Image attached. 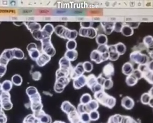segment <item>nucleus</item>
I'll return each mask as SVG.
<instances>
[{
    "label": "nucleus",
    "instance_id": "8fccbe9b",
    "mask_svg": "<svg viewBox=\"0 0 153 123\" xmlns=\"http://www.w3.org/2000/svg\"><path fill=\"white\" fill-rule=\"evenodd\" d=\"M92 23L91 22H82L80 23V25L82 28H89L92 27Z\"/></svg>",
    "mask_w": 153,
    "mask_h": 123
},
{
    "label": "nucleus",
    "instance_id": "9d476101",
    "mask_svg": "<svg viewBox=\"0 0 153 123\" xmlns=\"http://www.w3.org/2000/svg\"><path fill=\"white\" fill-rule=\"evenodd\" d=\"M90 59L91 61L97 64H99L105 62L103 55L97 50H93L91 52L90 55Z\"/></svg>",
    "mask_w": 153,
    "mask_h": 123
},
{
    "label": "nucleus",
    "instance_id": "1a4fd4ad",
    "mask_svg": "<svg viewBox=\"0 0 153 123\" xmlns=\"http://www.w3.org/2000/svg\"><path fill=\"white\" fill-rule=\"evenodd\" d=\"M134 105V100L128 96L124 97L121 100V106L125 109L128 110L132 109Z\"/></svg>",
    "mask_w": 153,
    "mask_h": 123
},
{
    "label": "nucleus",
    "instance_id": "c9c22d12",
    "mask_svg": "<svg viewBox=\"0 0 153 123\" xmlns=\"http://www.w3.org/2000/svg\"><path fill=\"white\" fill-rule=\"evenodd\" d=\"M151 96L148 93H145L142 94L141 97V102L144 105H148L151 98Z\"/></svg>",
    "mask_w": 153,
    "mask_h": 123
},
{
    "label": "nucleus",
    "instance_id": "412c9836",
    "mask_svg": "<svg viewBox=\"0 0 153 123\" xmlns=\"http://www.w3.org/2000/svg\"><path fill=\"white\" fill-rule=\"evenodd\" d=\"M96 50L100 52L103 56L105 61L109 59V53H108V45H103L98 46Z\"/></svg>",
    "mask_w": 153,
    "mask_h": 123
},
{
    "label": "nucleus",
    "instance_id": "f03ea898",
    "mask_svg": "<svg viewBox=\"0 0 153 123\" xmlns=\"http://www.w3.org/2000/svg\"><path fill=\"white\" fill-rule=\"evenodd\" d=\"M42 43V50L43 53L52 57L56 53L55 49L51 41V37H48L41 41Z\"/></svg>",
    "mask_w": 153,
    "mask_h": 123
},
{
    "label": "nucleus",
    "instance_id": "39448f33",
    "mask_svg": "<svg viewBox=\"0 0 153 123\" xmlns=\"http://www.w3.org/2000/svg\"><path fill=\"white\" fill-rule=\"evenodd\" d=\"M94 97L95 100L98 101L100 104L106 106L107 102L109 100L111 96L107 94L104 90L94 94Z\"/></svg>",
    "mask_w": 153,
    "mask_h": 123
},
{
    "label": "nucleus",
    "instance_id": "09e8293b",
    "mask_svg": "<svg viewBox=\"0 0 153 123\" xmlns=\"http://www.w3.org/2000/svg\"><path fill=\"white\" fill-rule=\"evenodd\" d=\"M126 24L133 29H137L139 27L140 24V22H128L126 23Z\"/></svg>",
    "mask_w": 153,
    "mask_h": 123
},
{
    "label": "nucleus",
    "instance_id": "393cba45",
    "mask_svg": "<svg viewBox=\"0 0 153 123\" xmlns=\"http://www.w3.org/2000/svg\"><path fill=\"white\" fill-rule=\"evenodd\" d=\"M85 106L87 108V112L89 113L92 111L97 110L99 107V104L97 100H92L89 103L85 105Z\"/></svg>",
    "mask_w": 153,
    "mask_h": 123
},
{
    "label": "nucleus",
    "instance_id": "72a5a7b5",
    "mask_svg": "<svg viewBox=\"0 0 153 123\" xmlns=\"http://www.w3.org/2000/svg\"><path fill=\"white\" fill-rule=\"evenodd\" d=\"M122 116L120 115H114L110 117L108 120V123H121L122 120Z\"/></svg>",
    "mask_w": 153,
    "mask_h": 123
},
{
    "label": "nucleus",
    "instance_id": "7ed1b4c3",
    "mask_svg": "<svg viewBox=\"0 0 153 123\" xmlns=\"http://www.w3.org/2000/svg\"><path fill=\"white\" fill-rule=\"evenodd\" d=\"M70 82V77H62L56 79L54 85V90L57 93H62Z\"/></svg>",
    "mask_w": 153,
    "mask_h": 123
},
{
    "label": "nucleus",
    "instance_id": "20e7f679",
    "mask_svg": "<svg viewBox=\"0 0 153 123\" xmlns=\"http://www.w3.org/2000/svg\"><path fill=\"white\" fill-rule=\"evenodd\" d=\"M78 34L81 37L93 39L97 37V32L96 30L93 27L89 28L81 27L79 29Z\"/></svg>",
    "mask_w": 153,
    "mask_h": 123
},
{
    "label": "nucleus",
    "instance_id": "423d86ee",
    "mask_svg": "<svg viewBox=\"0 0 153 123\" xmlns=\"http://www.w3.org/2000/svg\"><path fill=\"white\" fill-rule=\"evenodd\" d=\"M85 72L84 69L83 63H79L74 68H72L70 74V78L74 80L76 78L83 75L84 73Z\"/></svg>",
    "mask_w": 153,
    "mask_h": 123
},
{
    "label": "nucleus",
    "instance_id": "9b49d317",
    "mask_svg": "<svg viewBox=\"0 0 153 123\" xmlns=\"http://www.w3.org/2000/svg\"><path fill=\"white\" fill-rule=\"evenodd\" d=\"M108 53H109V59L111 61H117L118 59L120 56L116 50L115 45H108Z\"/></svg>",
    "mask_w": 153,
    "mask_h": 123
},
{
    "label": "nucleus",
    "instance_id": "37998d69",
    "mask_svg": "<svg viewBox=\"0 0 153 123\" xmlns=\"http://www.w3.org/2000/svg\"><path fill=\"white\" fill-rule=\"evenodd\" d=\"M77 111L78 112V113L80 115L81 114L87 112L85 105H84V104H81V103H80L77 106Z\"/></svg>",
    "mask_w": 153,
    "mask_h": 123
},
{
    "label": "nucleus",
    "instance_id": "2eb2a0df",
    "mask_svg": "<svg viewBox=\"0 0 153 123\" xmlns=\"http://www.w3.org/2000/svg\"><path fill=\"white\" fill-rule=\"evenodd\" d=\"M62 110L64 112L67 114H69L72 112L77 110L74 106L71 104L69 101H65L62 103V106H61Z\"/></svg>",
    "mask_w": 153,
    "mask_h": 123
},
{
    "label": "nucleus",
    "instance_id": "f704fd0d",
    "mask_svg": "<svg viewBox=\"0 0 153 123\" xmlns=\"http://www.w3.org/2000/svg\"><path fill=\"white\" fill-rule=\"evenodd\" d=\"M113 86V82L111 78H107L105 80L103 84V88L105 90H110Z\"/></svg>",
    "mask_w": 153,
    "mask_h": 123
},
{
    "label": "nucleus",
    "instance_id": "3c124183",
    "mask_svg": "<svg viewBox=\"0 0 153 123\" xmlns=\"http://www.w3.org/2000/svg\"><path fill=\"white\" fill-rule=\"evenodd\" d=\"M33 79L35 80H39L41 77V74L39 72H34L32 75Z\"/></svg>",
    "mask_w": 153,
    "mask_h": 123
},
{
    "label": "nucleus",
    "instance_id": "a19ab883",
    "mask_svg": "<svg viewBox=\"0 0 153 123\" xmlns=\"http://www.w3.org/2000/svg\"><path fill=\"white\" fill-rule=\"evenodd\" d=\"M124 25L123 23L121 22L115 23L114 31L117 33H121Z\"/></svg>",
    "mask_w": 153,
    "mask_h": 123
},
{
    "label": "nucleus",
    "instance_id": "c756f323",
    "mask_svg": "<svg viewBox=\"0 0 153 123\" xmlns=\"http://www.w3.org/2000/svg\"><path fill=\"white\" fill-rule=\"evenodd\" d=\"M116 50L120 55H122L125 54L126 51V47L125 45L122 42H119L115 45Z\"/></svg>",
    "mask_w": 153,
    "mask_h": 123
},
{
    "label": "nucleus",
    "instance_id": "6ab92c4d",
    "mask_svg": "<svg viewBox=\"0 0 153 123\" xmlns=\"http://www.w3.org/2000/svg\"><path fill=\"white\" fill-rule=\"evenodd\" d=\"M114 22H102L101 25L103 28L104 33L107 35H110L113 33L114 27Z\"/></svg>",
    "mask_w": 153,
    "mask_h": 123
},
{
    "label": "nucleus",
    "instance_id": "ddd939ff",
    "mask_svg": "<svg viewBox=\"0 0 153 123\" xmlns=\"http://www.w3.org/2000/svg\"><path fill=\"white\" fill-rule=\"evenodd\" d=\"M51 57L46 54L43 53L40 55L39 58L36 59V63L40 66H44L51 60Z\"/></svg>",
    "mask_w": 153,
    "mask_h": 123
},
{
    "label": "nucleus",
    "instance_id": "a211bd4d",
    "mask_svg": "<svg viewBox=\"0 0 153 123\" xmlns=\"http://www.w3.org/2000/svg\"><path fill=\"white\" fill-rule=\"evenodd\" d=\"M134 69L131 62H125L122 67V73L126 76H129L133 72Z\"/></svg>",
    "mask_w": 153,
    "mask_h": 123
},
{
    "label": "nucleus",
    "instance_id": "5fc2aeb1",
    "mask_svg": "<svg viewBox=\"0 0 153 123\" xmlns=\"http://www.w3.org/2000/svg\"><path fill=\"white\" fill-rule=\"evenodd\" d=\"M148 93H149V94L150 95L151 98H153V86L149 91Z\"/></svg>",
    "mask_w": 153,
    "mask_h": 123
},
{
    "label": "nucleus",
    "instance_id": "bb28decb",
    "mask_svg": "<svg viewBox=\"0 0 153 123\" xmlns=\"http://www.w3.org/2000/svg\"><path fill=\"white\" fill-rule=\"evenodd\" d=\"M138 80L132 74L131 75L127 76L125 82L126 84L129 86H133L137 84Z\"/></svg>",
    "mask_w": 153,
    "mask_h": 123
},
{
    "label": "nucleus",
    "instance_id": "4d7b16f0",
    "mask_svg": "<svg viewBox=\"0 0 153 123\" xmlns=\"http://www.w3.org/2000/svg\"><path fill=\"white\" fill-rule=\"evenodd\" d=\"M133 123H137V122H136V121H135V120H134V122H133Z\"/></svg>",
    "mask_w": 153,
    "mask_h": 123
},
{
    "label": "nucleus",
    "instance_id": "603ef678",
    "mask_svg": "<svg viewBox=\"0 0 153 123\" xmlns=\"http://www.w3.org/2000/svg\"><path fill=\"white\" fill-rule=\"evenodd\" d=\"M147 65L149 71L150 72H153V60H152V61H150L147 63Z\"/></svg>",
    "mask_w": 153,
    "mask_h": 123
},
{
    "label": "nucleus",
    "instance_id": "6e6d98bb",
    "mask_svg": "<svg viewBox=\"0 0 153 123\" xmlns=\"http://www.w3.org/2000/svg\"><path fill=\"white\" fill-rule=\"evenodd\" d=\"M149 54L150 58L153 59V51L151 52H150V53H149Z\"/></svg>",
    "mask_w": 153,
    "mask_h": 123
},
{
    "label": "nucleus",
    "instance_id": "473e14b6",
    "mask_svg": "<svg viewBox=\"0 0 153 123\" xmlns=\"http://www.w3.org/2000/svg\"><path fill=\"white\" fill-rule=\"evenodd\" d=\"M77 47V43L75 40H69L67 42L66 45L67 50L68 51H73L75 50Z\"/></svg>",
    "mask_w": 153,
    "mask_h": 123
},
{
    "label": "nucleus",
    "instance_id": "58836bf2",
    "mask_svg": "<svg viewBox=\"0 0 153 123\" xmlns=\"http://www.w3.org/2000/svg\"><path fill=\"white\" fill-rule=\"evenodd\" d=\"M90 119L92 121H96L99 118V113L97 110H93L89 113Z\"/></svg>",
    "mask_w": 153,
    "mask_h": 123
},
{
    "label": "nucleus",
    "instance_id": "4c0bfd02",
    "mask_svg": "<svg viewBox=\"0 0 153 123\" xmlns=\"http://www.w3.org/2000/svg\"><path fill=\"white\" fill-rule=\"evenodd\" d=\"M83 66L84 69L85 71L87 72H91L93 69V65L91 62H89V61H86L83 63Z\"/></svg>",
    "mask_w": 153,
    "mask_h": 123
},
{
    "label": "nucleus",
    "instance_id": "2f4dec72",
    "mask_svg": "<svg viewBox=\"0 0 153 123\" xmlns=\"http://www.w3.org/2000/svg\"><path fill=\"white\" fill-rule=\"evenodd\" d=\"M92 99V97L89 94H85L82 95L80 98V102L84 105H87L91 102Z\"/></svg>",
    "mask_w": 153,
    "mask_h": 123
},
{
    "label": "nucleus",
    "instance_id": "aec40b11",
    "mask_svg": "<svg viewBox=\"0 0 153 123\" xmlns=\"http://www.w3.org/2000/svg\"><path fill=\"white\" fill-rule=\"evenodd\" d=\"M54 28L53 25L50 23H47L42 29V31L44 37H51L52 33L54 32Z\"/></svg>",
    "mask_w": 153,
    "mask_h": 123
},
{
    "label": "nucleus",
    "instance_id": "e433bc0d",
    "mask_svg": "<svg viewBox=\"0 0 153 123\" xmlns=\"http://www.w3.org/2000/svg\"><path fill=\"white\" fill-rule=\"evenodd\" d=\"M143 78L150 84H153V72H148L143 75Z\"/></svg>",
    "mask_w": 153,
    "mask_h": 123
},
{
    "label": "nucleus",
    "instance_id": "cd10ccee",
    "mask_svg": "<svg viewBox=\"0 0 153 123\" xmlns=\"http://www.w3.org/2000/svg\"><path fill=\"white\" fill-rule=\"evenodd\" d=\"M96 43L99 45H107V39L106 35L103 34H100L99 35H97L96 37Z\"/></svg>",
    "mask_w": 153,
    "mask_h": 123
},
{
    "label": "nucleus",
    "instance_id": "4be33fe9",
    "mask_svg": "<svg viewBox=\"0 0 153 123\" xmlns=\"http://www.w3.org/2000/svg\"><path fill=\"white\" fill-rule=\"evenodd\" d=\"M68 118L71 123H78L81 120L80 114L77 110L68 114Z\"/></svg>",
    "mask_w": 153,
    "mask_h": 123
},
{
    "label": "nucleus",
    "instance_id": "dca6fc26",
    "mask_svg": "<svg viewBox=\"0 0 153 123\" xmlns=\"http://www.w3.org/2000/svg\"><path fill=\"white\" fill-rule=\"evenodd\" d=\"M28 49L30 52L31 58L34 60H36L40 55V52L37 50L36 45L34 43L30 44L28 47Z\"/></svg>",
    "mask_w": 153,
    "mask_h": 123
},
{
    "label": "nucleus",
    "instance_id": "ea45409f",
    "mask_svg": "<svg viewBox=\"0 0 153 123\" xmlns=\"http://www.w3.org/2000/svg\"><path fill=\"white\" fill-rule=\"evenodd\" d=\"M80 119L81 121L84 123H89L91 121L90 115L89 113H84L80 115Z\"/></svg>",
    "mask_w": 153,
    "mask_h": 123
},
{
    "label": "nucleus",
    "instance_id": "f257e3e1",
    "mask_svg": "<svg viewBox=\"0 0 153 123\" xmlns=\"http://www.w3.org/2000/svg\"><path fill=\"white\" fill-rule=\"evenodd\" d=\"M129 58L132 63L138 64V65L147 64L150 62V58L148 55L139 51H133L130 54Z\"/></svg>",
    "mask_w": 153,
    "mask_h": 123
},
{
    "label": "nucleus",
    "instance_id": "6e6552de",
    "mask_svg": "<svg viewBox=\"0 0 153 123\" xmlns=\"http://www.w3.org/2000/svg\"><path fill=\"white\" fill-rule=\"evenodd\" d=\"M115 69L113 64L111 62H109L104 66L103 69V76L107 78H111L114 75Z\"/></svg>",
    "mask_w": 153,
    "mask_h": 123
},
{
    "label": "nucleus",
    "instance_id": "b1692460",
    "mask_svg": "<svg viewBox=\"0 0 153 123\" xmlns=\"http://www.w3.org/2000/svg\"><path fill=\"white\" fill-rule=\"evenodd\" d=\"M64 57H66L70 62L74 61L77 59V57H78V53H77V51L76 50H73V51L67 50L65 53Z\"/></svg>",
    "mask_w": 153,
    "mask_h": 123
},
{
    "label": "nucleus",
    "instance_id": "5701e85b",
    "mask_svg": "<svg viewBox=\"0 0 153 123\" xmlns=\"http://www.w3.org/2000/svg\"><path fill=\"white\" fill-rule=\"evenodd\" d=\"M97 83V77L94 74H91L87 77V85L91 90Z\"/></svg>",
    "mask_w": 153,
    "mask_h": 123
},
{
    "label": "nucleus",
    "instance_id": "de8ad7c7",
    "mask_svg": "<svg viewBox=\"0 0 153 123\" xmlns=\"http://www.w3.org/2000/svg\"><path fill=\"white\" fill-rule=\"evenodd\" d=\"M37 93H38V92L36 88L34 87H30L29 88H27V93L28 95L29 96H32Z\"/></svg>",
    "mask_w": 153,
    "mask_h": 123
},
{
    "label": "nucleus",
    "instance_id": "a18cd8bd",
    "mask_svg": "<svg viewBox=\"0 0 153 123\" xmlns=\"http://www.w3.org/2000/svg\"><path fill=\"white\" fill-rule=\"evenodd\" d=\"M132 74L138 80H140V79L143 78V74L142 73L140 72L138 69L134 70Z\"/></svg>",
    "mask_w": 153,
    "mask_h": 123
},
{
    "label": "nucleus",
    "instance_id": "bf43d9fd",
    "mask_svg": "<svg viewBox=\"0 0 153 123\" xmlns=\"http://www.w3.org/2000/svg\"><path fill=\"white\" fill-rule=\"evenodd\" d=\"M40 123V122H38V123Z\"/></svg>",
    "mask_w": 153,
    "mask_h": 123
},
{
    "label": "nucleus",
    "instance_id": "c03bdc74",
    "mask_svg": "<svg viewBox=\"0 0 153 123\" xmlns=\"http://www.w3.org/2000/svg\"><path fill=\"white\" fill-rule=\"evenodd\" d=\"M147 64L139 65L138 66V68H137L138 69L140 72H142L143 75H144V74L148 72H149Z\"/></svg>",
    "mask_w": 153,
    "mask_h": 123
},
{
    "label": "nucleus",
    "instance_id": "0eeeda50",
    "mask_svg": "<svg viewBox=\"0 0 153 123\" xmlns=\"http://www.w3.org/2000/svg\"><path fill=\"white\" fill-rule=\"evenodd\" d=\"M87 85V76L82 75L74 80L73 86L76 90H79Z\"/></svg>",
    "mask_w": 153,
    "mask_h": 123
},
{
    "label": "nucleus",
    "instance_id": "4468645a",
    "mask_svg": "<svg viewBox=\"0 0 153 123\" xmlns=\"http://www.w3.org/2000/svg\"><path fill=\"white\" fill-rule=\"evenodd\" d=\"M59 64L60 66L59 68L62 69L71 70L73 68L71 66V62L64 56L60 59L59 62Z\"/></svg>",
    "mask_w": 153,
    "mask_h": 123
},
{
    "label": "nucleus",
    "instance_id": "7c9ffc66",
    "mask_svg": "<svg viewBox=\"0 0 153 123\" xmlns=\"http://www.w3.org/2000/svg\"><path fill=\"white\" fill-rule=\"evenodd\" d=\"M40 123H51L52 118L49 115H47L45 112L42 114V115L37 118Z\"/></svg>",
    "mask_w": 153,
    "mask_h": 123
},
{
    "label": "nucleus",
    "instance_id": "49530a36",
    "mask_svg": "<svg viewBox=\"0 0 153 123\" xmlns=\"http://www.w3.org/2000/svg\"><path fill=\"white\" fill-rule=\"evenodd\" d=\"M135 120L128 116H123L121 123H133Z\"/></svg>",
    "mask_w": 153,
    "mask_h": 123
},
{
    "label": "nucleus",
    "instance_id": "864d4df0",
    "mask_svg": "<svg viewBox=\"0 0 153 123\" xmlns=\"http://www.w3.org/2000/svg\"><path fill=\"white\" fill-rule=\"evenodd\" d=\"M150 107L153 108V98H150V101L149 102V104H148Z\"/></svg>",
    "mask_w": 153,
    "mask_h": 123
},
{
    "label": "nucleus",
    "instance_id": "79ce46f5",
    "mask_svg": "<svg viewBox=\"0 0 153 123\" xmlns=\"http://www.w3.org/2000/svg\"><path fill=\"white\" fill-rule=\"evenodd\" d=\"M116 104V99L114 97L111 96L109 100L107 102V107L109 108L112 109L113 107H114Z\"/></svg>",
    "mask_w": 153,
    "mask_h": 123
},
{
    "label": "nucleus",
    "instance_id": "f8f14e48",
    "mask_svg": "<svg viewBox=\"0 0 153 123\" xmlns=\"http://www.w3.org/2000/svg\"><path fill=\"white\" fill-rule=\"evenodd\" d=\"M143 44L147 49L148 53H150L153 51V37L151 36H147L143 40Z\"/></svg>",
    "mask_w": 153,
    "mask_h": 123
},
{
    "label": "nucleus",
    "instance_id": "13d9d810",
    "mask_svg": "<svg viewBox=\"0 0 153 123\" xmlns=\"http://www.w3.org/2000/svg\"><path fill=\"white\" fill-rule=\"evenodd\" d=\"M60 123H64V122H61V121H60Z\"/></svg>",
    "mask_w": 153,
    "mask_h": 123
},
{
    "label": "nucleus",
    "instance_id": "a878e982",
    "mask_svg": "<svg viewBox=\"0 0 153 123\" xmlns=\"http://www.w3.org/2000/svg\"><path fill=\"white\" fill-rule=\"evenodd\" d=\"M121 33L124 36L129 37L133 35L134 31L132 28L127 24H125V25H124V26H123Z\"/></svg>",
    "mask_w": 153,
    "mask_h": 123
},
{
    "label": "nucleus",
    "instance_id": "c85d7f7f",
    "mask_svg": "<svg viewBox=\"0 0 153 123\" xmlns=\"http://www.w3.org/2000/svg\"><path fill=\"white\" fill-rule=\"evenodd\" d=\"M71 70L59 68L56 70V79L62 77H70Z\"/></svg>",
    "mask_w": 153,
    "mask_h": 123
},
{
    "label": "nucleus",
    "instance_id": "f3484780",
    "mask_svg": "<svg viewBox=\"0 0 153 123\" xmlns=\"http://www.w3.org/2000/svg\"><path fill=\"white\" fill-rule=\"evenodd\" d=\"M78 34L77 31L75 30H70L67 28L64 36L63 39H67L68 41L75 40L77 37Z\"/></svg>",
    "mask_w": 153,
    "mask_h": 123
}]
</instances>
